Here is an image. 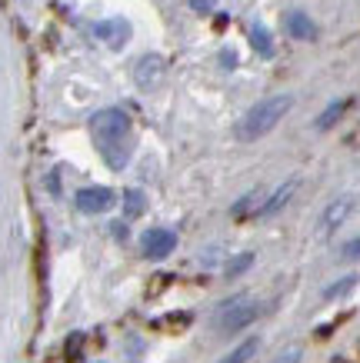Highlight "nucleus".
Returning a JSON list of instances; mask_svg holds the SVG:
<instances>
[{
  "label": "nucleus",
  "mask_w": 360,
  "mask_h": 363,
  "mask_svg": "<svg viewBox=\"0 0 360 363\" xmlns=\"http://www.w3.org/2000/svg\"><path fill=\"white\" fill-rule=\"evenodd\" d=\"M257 313H261L257 297H251V294H234V297L217 303V310H214V330L237 333V330H244V327H251L253 320H257Z\"/></svg>",
  "instance_id": "7ed1b4c3"
},
{
  "label": "nucleus",
  "mask_w": 360,
  "mask_h": 363,
  "mask_svg": "<svg viewBox=\"0 0 360 363\" xmlns=\"http://www.w3.org/2000/svg\"><path fill=\"white\" fill-rule=\"evenodd\" d=\"M147 200H143L141 190H124V217H141Z\"/></svg>",
  "instance_id": "2eb2a0df"
},
{
  "label": "nucleus",
  "mask_w": 360,
  "mask_h": 363,
  "mask_svg": "<svg viewBox=\"0 0 360 363\" xmlns=\"http://www.w3.org/2000/svg\"><path fill=\"white\" fill-rule=\"evenodd\" d=\"M290 107H294V97H290V94H273V97L253 104L237 123V140L253 143V140H261V137H267V133L287 117Z\"/></svg>",
  "instance_id": "f03ea898"
},
{
  "label": "nucleus",
  "mask_w": 360,
  "mask_h": 363,
  "mask_svg": "<svg viewBox=\"0 0 360 363\" xmlns=\"http://www.w3.org/2000/svg\"><path fill=\"white\" fill-rule=\"evenodd\" d=\"M271 363H300V347H290V350L284 353H277Z\"/></svg>",
  "instance_id": "6ab92c4d"
},
{
  "label": "nucleus",
  "mask_w": 360,
  "mask_h": 363,
  "mask_svg": "<svg viewBox=\"0 0 360 363\" xmlns=\"http://www.w3.org/2000/svg\"><path fill=\"white\" fill-rule=\"evenodd\" d=\"M187 4H190L197 13H210L214 7H217V0H187Z\"/></svg>",
  "instance_id": "aec40b11"
},
{
  "label": "nucleus",
  "mask_w": 360,
  "mask_h": 363,
  "mask_svg": "<svg viewBox=\"0 0 360 363\" xmlns=\"http://www.w3.org/2000/svg\"><path fill=\"white\" fill-rule=\"evenodd\" d=\"M257 210H261V194L253 190V194H247V197H240L234 207H230V217H247V213H253L257 217Z\"/></svg>",
  "instance_id": "4468645a"
},
{
  "label": "nucleus",
  "mask_w": 360,
  "mask_h": 363,
  "mask_svg": "<svg viewBox=\"0 0 360 363\" xmlns=\"http://www.w3.org/2000/svg\"><path fill=\"white\" fill-rule=\"evenodd\" d=\"M284 30L290 33L294 40H314V37H317L314 21H310L304 11H287L284 13Z\"/></svg>",
  "instance_id": "1a4fd4ad"
},
{
  "label": "nucleus",
  "mask_w": 360,
  "mask_h": 363,
  "mask_svg": "<svg viewBox=\"0 0 360 363\" xmlns=\"http://www.w3.org/2000/svg\"><path fill=\"white\" fill-rule=\"evenodd\" d=\"M354 286H357V277L350 274V277H344L340 284L327 286V290H324V297H327V300H334V297H344V294H347V290H354Z\"/></svg>",
  "instance_id": "f3484780"
},
{
  "label": "nucleus",
  "mask_w": 360,
  "mask_h": 363,
  "mask_svg": "<svg viewBox=\"0 0 360 363\" xmlns=\"http://www.w3.org/2000/svg\"><path fill=\"white\" fill-rule=\"evenodd\" d=\"M350 210H354V197L330 200L327 207H324V213H320V220H317V240H327L337 227H344V220L350 217Z\"/></svg>",
  "instance_id": "20e7f679"
},
{
  "label": "nucleus",
  "mask_w": 360,
  "mask_h": 363,
  "mask_svg": "<svg viewBox=\"0 0 360 363\" xmlns=\"http://www.w3.org/2000/svg\"><path fill=\"white\" fill-rule=\"evenodd\" d=\"M164 70H167V64L160 54H143L141 60H137V67H133V80H137V87L151 90L164 80Z\"/></svg>",
  "instance_id": "0eeeda50"
},
{
  "label": "nucleus",
  "mask_w": 360,
  "mask_h": 363,
  "mask_svg": "<svg viewBox=\"0 0 360 363\" xmlns=\"http://www.w3.org/2000/svg\"><path fill=\"white\" fill-rule=\"evenodd\" d=\"M74 203L80 213H107L117 203V197L110 187H84L74 194Z\"/></svg>",
  "instance_id": "423d86ee"
},
{
  "label": "nucleus",
  "mask_w": 360,
  "mask_h": 363,
  "mask_svg": "<svg viewBox=\"0 0 360 363\" xmlns=\"http://www.w3.org/2000/svg\"><path fill=\"white\" fill-rule=\"evenodd\" d=\"M94 37H97V40H104L110 50H120V47L131 40V23L120 21V17L100 21V23H94Z\"/></svg>",
  "instance_id": "6e6552de"
},
{
  "label": "nucleus",
  "mask_w": 360,
  "mask_h": 363,
  "mask_svg": "<svg viewBox=\"0 0 360 363\" xmlns=\"http://www.w3.org/2000/svg\"><path fill=\"white\" fill-rule=\"evenodd\" d=\"M251 264H253V253H237L234 260H227V277L234 280V277H240Z\"/></svg>",
  "instance_id": "dca6fc26"
},
{
  "label": "nucleus",
  "mask_w": 360,
  "mask_h": 363,
  "mask_svg": "<svg viewBox=\"0 0 360 363\" xmlns=\"http://www.w3.org/2000/svg\"><path fill=\"white\" fill-rule=\"evenodd\" d=\"M253 353H257V337H247V340L240 343V347H234L227 357H220L217 363H247Z\"/></svg>",
  "instance_id": "ddd939ff"
},
{
  "label": "nucleus",
  "mask_w": 360,
  "mask_h": 363,
  "mask_svg": "<svg viewBox=\"0 0 360 363\" xmlns=\"http://www.w3.org/2000/svg\"><path fill=\"white\" fill-rule=\"evenodd\" d=\"M90 137L97 143L100 157L107 160L114 170H124L131 160V117L120 107H104L90 117Z\"/></svg>",
  "instance_id": "f257e3e1"
},
{
  "label": "nucleus",
  "mask_w": 360,
  "mask_h": 363,
  "mask_svg": "<svg viewBox=\"0 0 360 363\" xmlns=\"http://www.w3.org/2000/svg\"><path fill=\"white\" fill-rule=\"evenodd\" d=\"M251 44L261 57H273V40H271V33H267L263 23H253L251 27Z\"/></svg>",
  "instance_id": "f8f14e48"
},
{
  "label": "nucleus",
  "mask_w": 360,
  "mask_h": 363,
  "mask_svg": "<svg viewBox=\"0 0 360 363\" xmlns=\"http://www.w3.org/2000/svg\"><path fill=\"white\" fill-rule=\"evenodd\" d=\"M347 104H350V100H334V104H327V107H324V113H320V117L314 121V130H320V133L330 130V127H334V123L344 117Z\"/></svg>",
  "instance_id": "9b49d317"
},
{
  "label": "nucleus",
  "mask_w": 360,
  "mask_h": 363,
  "mask_svg": "<svg viewBox=\"0 0 360 363\" xmlns=\"http://www.w3.org/2000/svg\"><path fill=\"white\" fill-rule=\"evenodd\" d=\"M294 190H297V180H287L284 187H277L271 194V197L261 203V210H257V217H273V213H280V210L287 207V200L294 197Z\"/></svg>",
  "instance_id": "9d476101"
},
{
  "label": "nucleus",
  "mask_w": 360,
  "mask_h": 363,
  "mask_svg": "<svg viewBox=\"0 0 360 363\" xmlns=\"http://www.w3.org/2000/svg\"><path fill=\"white\" fill-rule=\"evenodd\" d=\"M174 247H177V233L167 230V227H151L141 237V250L147 260H164L167 253H174Z\"/></svg>",
  "instance_id": "39448f33"
},
{
  "label": "nucleus",
  "mask_w": 360,
  "mask_h": 363,
  "mask_svg": "<svg viewBox=\"0 0 360 363\" xmlns=\"http://www.w3.org/2000/svg\"><path fill=\"white\" fill-rule=\"evenodd\" d=\"M340 257H344V260H360V237L344 243V247H340Z\"/></svg>",
  "instance_id": "a211bd4d"
}]
</instances>
